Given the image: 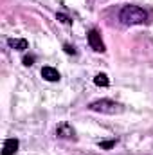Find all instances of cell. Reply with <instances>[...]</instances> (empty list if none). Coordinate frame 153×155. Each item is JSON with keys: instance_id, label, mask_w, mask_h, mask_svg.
<instances>
[{"instance_id": "cell-1", "label": "cell", "mask_w": 153, "mask_h": 155, "mask_svg": "<svg viewBox=\"0 0 153 155\" xmlns=\"http://www.w3.org/2000/svg\"><path fill=\"white\" fill-rule=\"evenodd\" d=\"M119 20L124 25H139L148 20V13L139 5H124L119 13Z\"/></svg>"}, {"instance_id": "cell-2", "label": "cell", "mask_w": 153, "mask_h": 155, "mask_svg": "<svg viewBox=\"0 0 153 155\" xmlns=\"http://www.w3.org/2000/svg\"><path fill=\"white\" fill-rule=\"evenodd\" d=\"M88 108L92 112H99V114H108V116H115V114H122L124 107L121 103H117L114 99H97L92 101L88 105Z\"/></svg>"}, {"instance_id": "cell-3", "label": "cell", "mask_w": 153, "mask_h": 155, "mask_svg": "<svg viewBox=\"0 0 153 155\" xmlns=\"http://www.w3.org/2000/svg\"><path fill=\"white\" fill-rule=\"evenodd\" d=\"M88 43H90V47H92L94 51H97V52H105V51H106V47H105V43H103V40H101L99 31H96V29H92V31L88 33Z\"/></svg>"}, {"instance_id": "cell-4", "label": "cell", "mask_w": 153, "mask_h": 155, "mask_svg": "<svg viewBox=\"0 0 153 155\" xmlns=\"http://www.w3.org/2000/svg\"><path fill=\"white\" fill-rule=\"evenodd\" d=\"M56 135L60 139H74L76 137V132H74V128L69 123H60L58 128H56Z\"/></svg>"}, {"instance_id": "cell-5", "label": "cell", "mask_w": 153, "mask_h": 155, "mask_svg": "<svg viewBox=\"0 0 153 155\" xmlns=\"http://www.w3.org/2000/svg\"><path fill=\"white\" fill-rule=\"evenodd\" d=\"M18 146H20L18 139H15V137L5 139V141H4V146H2V155H13V153H16V152H18Z\"/></svg>"}, {"instance_id": "cell-6", "label": "cell", "mask_w": 153, "mask_h": 155, "mask_svg": "<svg viewBox=\"0 0 153 155\" xmlns=\"http://www.w3.org/2000/svg\"><path fill=\"white\" fill-rule=\"evenodd\" d=\"M41 78H43L45 81L54 83V81H60V72H58L54 67H43V69H41Z\"/></svg>"}, {"instance_id": "cell-7", "label": "cell", "mask_w": 153, "mask_h": 155, "mask_svg": "<svg viewBox=\"0 0 153 155\" xmlns=\"http://www.w3.org/2000/svg\"><path fill=\"white\" fill-rule=\"evenodd\" d=\"M7 45L15 51H25L29 47V41L25 38H9L7 40Z\"/></svg>"}, {"instance_id": "cell-8", "label": "cell", "mask_w": 153, "mask_h": 155, "mask_svg": "<svg viewBox=\"0 0 153 155\" xmlns=\"http://www.w3.org/2000/svg\"><path fill=\"white\" fill-rule=\"evenodd\" d=\"M94 83H96L97 87H108V85H110V79H108V76H106L105 72H101V74H97V76L94 78Z\"/></svg>"}, {"instance_id": "cell-9", "label": "cell", "mask_w": 153, "mask_h": 155, "mask_svg": "<svg viewBox=\"0 0 153 155\" xmlns=\"http://www.w3.org/2000/svg\"><path fill=\"white\" fill-rule=\"evenodd\" d=\"M115 144H117V139H110V141H101V143H97V146H99L101 150H112Z\"/></svg>"}, {"instance_id": "cell-10", "label": "cell", "mask_w": 153, "mask_h": 155, "mask_svg": "<svg viewBox=\"0 0 153 155\" xmlns=\"http://www.w3.org/2000/svg\"><path fill=\"white\" fill-rule=\"evenodd\" d=\"M63 51H65L67 54H72V56L76 54V49H74V47H72L70 43H65V45H63Z\"/></svg>"}, {"instance_id": "cell-11", "label": "cell", "mask_w": 153, "mask_h": 155, "mask_svg": "<svg viewBox=\"0 0 153 155\" xmlns=\"http://www.w3.org/2000/svg\"><path fill=\"white\" fill-rule=\"evenodd\" d=\"M34 60H36L34 56H24V65H25V67H31V65L34 63Z\"/></svg>"}, {"instance_id": "cell-12", "label": "cell", "mask_w": 153, "mask_h": 155, "mask_svg": "<svg viewBox=\"0 0 153 155\" xmlns=\"http://www.w3.org/2000/svg\"><path fill=\"white\" fill-rule=\"evenodd\" d=\"M58 20H60L61 24H70V18H69V16H65V15H61V13L58 15Z\"/></svg>"}]
</instances>
